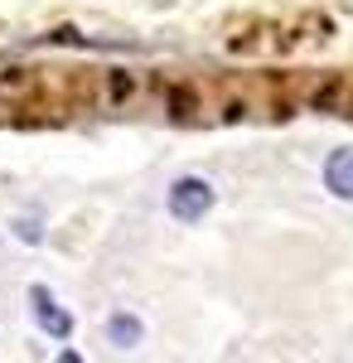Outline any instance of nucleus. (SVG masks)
I'll use <instances>...</instances> for the list:
<instances>
[{
	"mask_svg": "<svg viewBox=\"0 0 353 363\" xmlns=\"http://www.w3.org/2000/svg\"><path fill=\"white\" fill-rule=\"evenodd\" d=\"M107 335H111V344L131 349V344H140V320H136V315H111Z\"/></svg>",
	"mask_w": 353,
	"mask_h": 363,
	"instance_id": "obj_4",
	"label": "nucleus"
},
{
	"mask_svg": "<svg viewBox=\"0 0 353 363\" xmlns=\"http://www.w3.org/2000/svg\"><path fill=\"white\" fill-rule=\"evenodd\" d=\"M29 301H34V320H39V325H44L54 339H68V335H73V315H63V310H58V301L44 291V286H34V291H29Z\"/></svg>",
	"mask_w": 353,
	"mask_h": 363,
	"instance_id": "obj_2",
	"label": "nucleus"
},
{
	"mask_svg": "<svg viewBox=\"0 0 353 363\" xmlns=\"http://www.w3.org/2000/svg\"><path fill=\"white\" fill-rule=\"evenodd\" d=\"M325 179H329V189H334L339 199H353V150H339V155L329 160Z\"/></svg>",
	"mask_w": 353,
	"mask_h": 363,
	"instance_id": "obj_3",
	"label": "nucleus"
},
{
	"mask_svg": "<svg viewBox=\"0 0 353 363\" xmlns=\"http://www.w3.org/2000/svg\"><path fill=\"white\" fill-rule=\"evenodd\" d=\"M208 208H213V189H208L203 179H179V184L169 189V213H174L179 223H198Z\"/></svg>",
	"mask_w": 353,
	"mask_h": 363,
	"instance_id": "obj_1",
	"label": "nucleus"
}]
</instances>
